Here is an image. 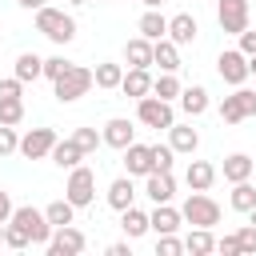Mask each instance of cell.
<instances>
[{"instance_id":"30bf717a","label":"cell","mask_w":256,"mask_h":256,"mask_svg":"<svg viewBox=\"0 0 256 256\" xmlns=\"http://www.w3.org/2000/svg\"><path fill=\"white\" fill-rule=\"evenodd\" d=\"M52 148H56V132L52 128H28L20 136V156L24 160H44V156H52Z\"/></svg>"},{"instance_id":"816d5d0a","label":"cell","mask_w":256,"mask_h":256,"mask_svg":"<svg viewBox=\"0 0 256 256\" xmlns=\"http://www.w3.org/2000/svg\"><path fill=\"white\" fill-rule=\"evenodd\" d=\"M248 220H252V224H256V208H252V212H248Z\"/></svg>"},{"instance_id":"681fc988","label":"cell","mask_w":256,"mask_h":256,"mask_svg":"<svg viewBox=\"0 0 256 256\" xmlns=\"http://www.w3.org/2000/svg\"><path fill=\"white\" fill-rule=\"evenodd\" d=\"M144 4H148V8H160V4H164V0H144Z\"/></svg>"},{"instance_id":"ffe728a7","label":"cell","mask_w":256,"mask_h":256,"mask_svg":"<svg viewBox=\"0 0 256 256\" xmlns=\"http://www.w3.org/2000/svg\"><path fill=\"white\" fill-rule=\"evenodd\" d=\"M184 180H188V188H192V192H208V188L216 184V168H212L208 160H188Z\"/></svg>"},{"instance_id":"7a4b0ae2","label":"cell","mask_w":256,"mask_h":256,"mask_svg":"<svg viewBox=\"0 0 256 256\" xmlns=\"http://www.w3.org/2000/svg\"><path fill=\"white\" fill-rule=\"evenodd\" d=\"M36 32L40 36H48L52 44H72V36H76V20L64 12V8H36Z\"/></svg>"},{"instance_id":"f5cc1de1","label":"cell","mask_w":256,"mask_h":256,"mask_svg":"<svg viewBox=\"0 0 256 256\" xmlns=\"http://www.w3.org/2000/svg\"><path fill=\"white\" fill-rule=\"evenodd\" d=\"M252 180H256V172H252Z\"/></svg>"},{"instance_id":"ee69618b","label":"cell","mask_w":256,"mask_h":256,"mask_svg":"<svg viewBox=\"0 0 256 256\" xmlns=\"http://www.w3.org/2000/svg\"><path fill=\"white\" fill-rule=\"evenodd\" d=\"M240 52H244V56H256V32H252V28L240 32Z\"/></svg>"},{"instance_id":"83f0119b","label":"cell","mask_w":256,"mask_h":256,"mask_svg":"<svg viewBox=\"0 0 256 256\" xmlns=\"http://www.w3.org/2000/svg\"><path fill=\"white\" fill-rule=\"evenodd\" d=\"M228 204H232L236 212H244V216H248V212L256 208V180H236V184H232Z\"/></svg>"},{"instance_id":"f6af8a7d","label":"cell","mask_w":256,"mask_h":256,"mask_svg":"<svg viewBox=\"0 0 256 256\" xmlns=\"http://www.w3.org/2000/svg\"><path fill=\"white\" fill-rule=\"evenodd\" d=\"M12 212H16V204H12V196L0 188V220H12Z\"/></svg>"},{"instance_id":"d6a6232c","label":"cell","mask_w":256,"mask_h":256,"mask_svg":"<svg viewBox=\"0 0 256 256\" xmlns=\"http://www.w3.org/2000/svg\"><path fill=\"white\" fill-rule=\"evenodd\" d=\"M180 92H184V84L176 80V72H160L152 80V96H160V100H180Z\"/></svg>"},{"instance_id":"7c38bea8","label":"cell","mask_w":256,"mask_h":256,"mask_svg":"<svg viewBox=\"0 0 256 256\" xmlns=\"http://www.w3.org/2000/svg\"><path fill=\"white\" fill-rule=\"evenodd\" d=\"M144 196H148L152 204H172V196H176V176H172V172H148V176H144Z\"/></svg>"},{"instance_id":"8992f818","label":"cell","mask_w":256,"mask_h":256,"mask_svg":"<svg viewBox=\"0 0 256 256\" xmlns=\"http://www.w3.org/2000/svg\"><path fill=\"white\" fill-rule=\"evenodd\" d=\"M64 196H68L76 208H88V204L96 200V176H92V168H84V164L68 168V184H64Z\"/></svg>"},{"instance_id":"f1b7e54d","label":"cell","mask_w":256,"mask_h":256,"mask_svg":"<svg viewBox=\"0 0 256 256\" xmlns=\"http://www.w3.org/2000/svg\"><path fill=\"white\" fill-rule=\"evenodd\" d=\"M136 28H140V36H148V40H164V36H168V16H160V8H148Z\"/></svg>"},{"instance_id":"7bdbcfd3","label":"cell","mask_w":256,"mask_h":256,"mask_svg":"<svg viewBox=\"0 0 256 256\" xmlns=\"http://www.w3.org/2000/svg\"><path fill=\"white\" fill-rule=\"evenodd\" d=\"M216 252H224V256H240V240H236V232H232V236H220V240H216Z\"/></svg>"},{"instance_id":"b9f144b4","label":"cell","mask_w":256,"mask_h":256,"mask_svg":"<svg viewBox=\"0 0 256 256\" xmlns=\"http://www.w3.org/2000/svg\"><path fill=\"white\" fill-rule=\"evenodd\" d=\"M68 64H72V60H64V56H48V60H44V76H48V80H56V76H64V72H68Z\"/></svg>"},{"instance_id":"d4e9b609","label":"cell","mask_w":256,"mask_h":256,"mask_svg":"<svg viewBox=\"0 0 256 256\" xmlns=\"http://www.w3.org/2000/svg\"><path fill=\"white\" fill-rule=\"evenodd\" d=\"M132 200H136L132 176H120V180H112V184H108V208L124 212V208H132Z\"/></svg>"},{"instance_id":"3957f363","label":"cell","mask_w":256,"mask_h":256,"mask_svg":"<svg viewBox=\"0 0 256 256\" xmlns=\"http://www.w3.org/2000/svg\"><path fill=\"white\" fill-rule=\"evenodd\" d=\"M12 224H20L24 232H28V240H32V248H48V240H52V224H48V216L40 212V208H32V204H20L16 212H12Z\"/></svg>"},{"instance_id":"60d3db41","label":"cell","mask_w":256,"mask_h":256,"mask_svg":"<svg viewBox=\"0 0 256 256\" xmlns=\"http://www.w3.org/2000/svg\"><path fill=\"white\" fill-rule=\"evenodd\" d=\"M236 240H240V252H248V256H252V252H256V224L248 220L244 228H236Z\"/></svg>"},{"instance_id":"44dd1931","label":"cell","mask_w":256,"mask_h":256,"mask_svg":"<svg viewBox=\"0 0 256 256\" xmlns=\"http://www.w3.org/2000/svg\"><path fill=\"white\" fill-rule=\"evenodd\" d=\"M124 60H128V68H152V40L148 36H132L124 44Z\"/></svg>"},{"instance_id":"74e56055","label":"cell","mask_w":256,"mask_h":256,"mask_svg":"<svg viewBox=\"0 0 256 256\" xmlns=\"http://www.w3.org/2000/svg\"><path fill=\"white\" fill-rule=\"evenodd\" d=\"M12 152H20V136H16L12 124H0V160L12 156Z\"/></svg>"},{"instance_id":"ab89813d","label":"cell","mask_w":256,"mask_h":256,"mask_svg":"<svg viewBox=\"0 0 256 256\" xmlns=\"http://www.w3.org/2000/svg\"><path fill=\"white\" fill-rule=\"evenodd\" d=\"M0 100H24V80H16V76L0 80Z\"/></svg>"},{"instance_id":"52a82bcc","label":"cell","mask_w":256,"mask_h":256,"mask_svg":"<svg viewBox=\"0 0 256 256\" xmlns=\"http://www.w3.org/2000/svg\"><path fill=\"white\" fill-rule=\"evenodd\" d=\"M248 116H256V92L252 88H236L232 96L220 100V120L224 124H240Z\"/></svg>"},{"instance_id":"bcb514c9","label":"cell","mask_w":256,"mask_h":256,"mask_svg":"<svg viewBox=\"0 0 256 256\" xmlns=\"http://www.w3.org/2000/svg\"><path fill=\"white\" fill-rule=\"evenodd\" d=\"M108 256H132L128 244H108Z\"/></svg>"},{"instance_id":"9a60e30c","label":"cell","mask_w":256,"mask_h":256,"mask_svg":"<svg viewBox=\"0 0 256 256\" xmlns=\"http://www.w3.org/2000/svg\"><path fill=\"white\" fill-rule=\"evenodd\" d=\"M152 64H160V72H180V44L172 36L152 40Z\"/></svg>"},{"instance_id":"c3c4849f","label":"cell","mask_w":256,"mask_h":256,"mask_svg":"<svg viewBox=\"0 0 256 256\" xmlns=\"http://www.w3.org/2000/svg\"><path fill=\"white\" fill-rule=\"evenodd\" d=\"M248 76H256V56H248Z\"/></svg>"},{"instance_id":"7dc6e473","label":"cell","mask_w":256,"mask_h":256,"mask_svg":"<svg viewBox=\"0 0 256 256\" xmlns=\"http://www.w3.org/2000/svg\"><path fill=\"white\" fill-rule=\"evenodd\" d=\"M20 8H28V12H36V8H44V0H16Z\"/></svg>"},{"instance_id":"cb8c5ba5","label":"cell","mask_w":256,"mask_h":256,"mask_svg":"<svg viewBox=\"0 0 256 256\" xmlns=\"http://www.w3.org/2000/svg\"><path fill=\"white\" fill-rule=\"evenodd\" d=\"M56 168H76L80 160H84V148L68 136V140H56V148H52V156H48Z\"/></svg>"},{"instance_id":"f907efd6","label":"cell","mask_w":256,"mask_h":256,"mask_svg":"<svg viewBox=\"0 0 256 256\" xmlns=\"http://www.w3.org/2000/svg\"><path fill=\"white\" fill-rule=\"evenodd\" d=\"M4 228H8V220H0V244H4Z\"/></svg>"},{"instance_id":"5bb4252c","label":"cell","mask_w":256,"mask_h":256,"mask_svg":"<svg viewBox=\"0 0 256 256\" xmlns=\"http://www.w3.org/2000/svg\"><path fill=\"white\" fill-rule=\"evenodd\" d=\"M124 172L128 176H148L152 172V144H128L124 148Z\"/></svg>"},{"instance_id":"1f68e13d","label":"cell","mask_w":256,"mask_h":256,"mask_svg":"<svg viewBox=\"0 0 256 256\" xmlns=\"http://www.w3.org/2000/svg\"><path fill=\"white\" fill-rule=\"evenodd\" d=\"M184 252H192V256H208V252H216V236H212V228H192L188 240H184Z\"/></svg>"},{"instance_id":"d6986e66","label":"cell","mask_w":256,"mask_h":256,"mask_svg":"<svg viewBox=\"0 0 256 256\" xmlns=\"http://www.w3.org/2000/svg\"><path fill=\"white\" fill-rule=\"evenodd\" d=\"M252 172H256V160H252L248 152H232V156H224V180H228V184H236V180H252Z\"/></svg>"},{"instance_id":"277c9868","label":"cell","mask_w":256,"mask_h":256,"mask_svg":"<svg viewBox=\"0 0 256 256\" xmlns=\"http://www.w3.org/2000/svg\"><path fill=\"white\" fill-rule=\"evenodd\" d=\"M136 120L144 128H172L176 124V112H172V100H160V96H140L136 100Z\"/></svg>"},{"instance_id":"8fae6325","label":"cell","mask_w":256,"mask_h":256,"mask_svg":"<svg viewBox=\"0 0 256 256\" xmlns=\"http://www.w3.org/2000/svg\"><path fill=\"white\" fill-rule=\"evenodd\" d=\"M84 248H88V236H84L76 224L56 228V232H52V240H48V252H52V256H80Z\"/></svg>"},{"instance_id":"7402d4cb","label":"cell","mask_w":256,"mask_h":256,"mask_svg":"<svg viewBox=\"0 0 256 256\" xmlns=\"http://www.w3.org/2000/svg\"><path fill=\"white\" fill-rule=\"evenodd\" d=\"M168 36H172L176 44H192V40L200 36V24H196L188 12H176V16L168 20Z\"/></svg>"},{"instance_id":"d590c367","label":"cell","mask_w":256,"mask_h":256,"mask_svg":"<svg viewBox=\"0 0 256 256\" xmlns=\"http://www.w3.org/2000/svg\"><path fill=\"white\" fill-rule=\"evenodd\" d=\"M4 244H8L12 252H24L32 240H28V232H24L20 224H12V220H8V228H4Z\"/></svg>"},{"instance_id":"9c48e42d","label":"cell","mask_w":256,"mask_h":256,"mask_svg":"<svg viewBox=\"0 0 256 256\" xmlns=\"http://www.w3.org/2000/svg\"><path fill=\"white\" fill-rule=\"evenodd\" d=\"M248 0H216V24L224 28V32H232V36H240L244 28H248Z\"/></svg>"},{"instance_id":"2e32d148","label":"cell","mask_w":256,"mask_h":256,"mask_svg":"<svg viewBox=\"0 0 256 256\" xmlns=\"http://www.w3.org/2000/svg\"><path fill=\"white\" fill-rule=\"evenodd\" d=\"M148 220H152V232H156V236H168V232H176V228L184 224V212L172 208V204H156V208L148 212Z\"/></svg>"},{"instance_id":"e575fe53","label":"cell","mask_w":256,"mask_h":256,"mask_svg":"<svg viewBox=\"0 0 256 256\" xmlns=\"http://www.w3.org/2000/svg\"><path fill=\"white\" fill-rule=\"evenodd\" d=\"M72 140L84 148V156H88V152H96V148L104 144V136H100L96 128H76V132H72Z\"/></svg>"},{"instance_id":"484cf974","label":"cell","mask_w":256,"mask_h":256,"mask_svg":"<svg viewBox=\"0 0 256 256\" xmlns=\"http://www.w3.org/2000/svg\"><path fill=\"white\" fill-rule=\"evenodd\" d=\"M92 76H96V88L112 92V88H120V80H124V64H116V60H100V64L92 68Z\"/></svg>"},{"instance_id":"603a6c76","label":"cell","mask_w":256,"mask_h":256,"mask_svg":"<svg viewBox=\"0 0 256 256\" xmlns=\"http://www.w3.org/2000/svg\"><path fill=\"white\" fill-rule=\"evenodd\" d=\"M208 104H212V100H208V88H204V84H188V88L180 92V108H184L188 116H204Z\"/></svg>"},{"instance_id":"f546056e","label":"cell","mask_w":256,"mask_h":256,"mask_svg":"<svg viewBox=\"0 0 256 256\" xmlns=\"http://www.w3.org/2000/svg\"><path fill=\"white\" fill-rule=\"evenodd\" d=\"M12 76H16V80H24V84H28V80H40V76H44V60H40L36 52H20V56H16V72H12Z\"/></svg>"},{"instance_id":"4fadbf2b","label":"cell","mask_w":256,"mask_h":256,"mask_svg":"<svg viewBox=\"0 0 256 256\" xmlns=\"http://www.w3.org/2000/svg\"><path fill=\"white\" fill-rule=\"evenodd\" d=\"M100 136H104V144H108V148H120V152H124V148L136 140V124H132L128 116H112V120L104 124V132H100Z\"/></svg>"},{"instance_id":"5b68a950","label":"cell","mask_w":256,"mask_h":256,"mask_svg":"<svg viewBox=\"0 0 256 256\" xmlns=\"http://www.w3.org/2000/svg\"><path fill=\"white\" fill-rule=\"evenodd\" d=\"M180 212H184V224H192V228H212V224H220V204H216L208 192H192Z\"/></svg>"},{"instance_id":"4dcf8cb0","label":"cell","mask_w":256,"mask_h":256,"mask_svg":"<svg viewBox=\"0 0 256 256\" xmlns=\"http://www.w3.org/2000/svg\"><path fill=\"white\" fill-rule=\"evenodd\" d=\"M44 216H48V224L52 228H64V224H76V204L64 196V200H52L48 208H44Z\"/></svg>"},{"instance_id":"6da1fadb","label":"cell","mask_w":256,"mask_h":256,"mask_svg":"<svg viewBox=\"0 0 256 256\" xmlns=\"http://www.w3.org/2000/svg\"><path fill=\"white\" fill-rule=\"evenodd\" d=\"M92 84H96L92 68H84V64H68V72L52 80V96H56L60 104H76L80 96H88Z\"/></svg>"},{"instance_id":"ac0fdd59","label":"cell","mask_w":256,"mask_h":256,"mask_svg":"<svg viewBox=\"0 0 256 256\" xmlns=\"http://www.w3.org/2000/svg\"><path fill=\"white\" fill-rule=\"evenodd\" d=\"M168 144H172L180 156H192V152L200 148V132H196L192 124H172V128H168Z\"/></svg>"},{"instance_id":"e0dca14e","label":"cell","mask_w":256,"mask_h":256,"mask_svg":"<svg viewBox=\"0 0 256 256\" xmlns=\"http://www.w3.org/2000/svg\"><path fill=\"white\" fill-rule=\"evenodd\" d=\"M120 92H124V96H132V100L152 96V72H148V68H128V72H124V80H120Z\"/></svg>"},{"instance_id":"ba28073f","label":"cell","mask_w":256,"mask_h":256,"mask_svg":"<svg viewBox=\"0 0 256 256\" xmlns=\"http://www.w3.org/2000/svg\"><path fill=\"white\" fill-rule=\"evenodd\" d=\"M216 72H220V80H224V84L240 88V84L248 80V56H244L240 48H224V52L216 56Z\"/></svg>"},{"instance_id":"836d02e7","label":"cell","mask_w":256,"mask_h":256,"mask_svg":"<svg viewBox=\"0 0 256 256\" xmlns=\"http://www.w3.org/2000/svg\"><path fill=\"white\" fill-rule=\"evenodd\" d=\"M176 164V148L172 144H152V172H172Z\"/></svg>"},{"instance_id":"8d00e7d4","label":"cell","mask_w":256,"mask_h":256,"mask_svg":"<svg viewBox=\"0 0 256 256\" xmlns=\"http://www.w3.org/2000/svg\"><path fill=\"white\" fill-rule=\"evenodd\" d=\"M24 120V100H0V124H20Z\"/></svg>"},{"instance_id":"f35d334b","label":"cell","mask_w":256,"mask_h":256,"mask_svg":"<svg viewBox=\"0 0 256 256\" xmlns=\"http://www.w3.org/2000/svg\"><path fill=\"white\" fill-rule=\"evenodd\" d=\"M180 252H184V240H176V232L156 236V256H180Z\"/></svg>"},{"instance_id":"4316f807","label":"cell","mask_w":256,"mask_h":256,"mask_svg":"<svg viewBox=\"0 0 256 256\" xmlns=\"http://www.w3.org/2000/svg\"><path fill=\"white\" fill-rule=\"evenodd\" d=\"M120 228H124L128 240H136V236L152 232V220H148V212H140V208H124V212H120Z\"/></svg>"}]
</instances>
